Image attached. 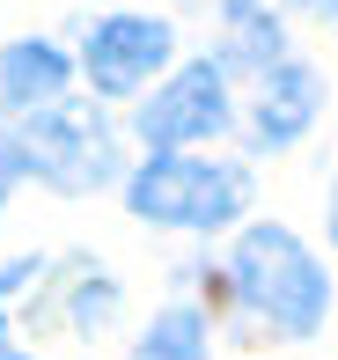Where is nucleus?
I'll return each mask as SVG.
<instances>
[{"mask_svg": "<svg viewBox=\"0 0 338 360\" xmlns=\"http://www.w3.org/2000/svg\"><path fill=\"white\" fill-rule=\"evenodd\" d=\"M228 287H235L243 309H257V316H265L272 331H287V338L324 331V309H331L324 265H316L280 221L243 228V243H235V257H228Z\"/></svg>", "mask_w": 338, "mask_h": 360, "instance_id": "nucleus-1", "label": "nucleus"}, {"mask_svg": "<svg viewBox=\"0 0 338 360\" xmlns=\"http://www.w3.org/2000/svg\"><path fill=\"white\" fill-rule=\"evenodd\" d=\"M0 169L8 176H37V184H52V191H96L110 176V133L96 125L89 103H59V110H44L22 133L0 140Z\"/></svg>", "mask_w": 338, "mask_h": 360, "instance_id": "nucleus-2", "label": "nucleus"}, {"mask_svg": "<svg viewBox=\"0 0 338 360\" xmlns=\"http://www.w3.org/2000/svg\"><path fill=\"white\" fill-rule=\"evenodd\" d=\"M125 199H133V214L155 221V228H228L235 214H243V199H250V176L162 147V155L133 176Z\"/></svg>", "mask_w": 338, "mask_h": 360, "instance_id": "nucleus-3", "label": "nucleus"}, {"mask_svg": "<svg viewBox=\"0 0 338 360\" xmlns=\"http://www.w3.org/2000/svg\"><path fill=\"white\" fill-rule=\"evenodd\" d=\"M221 125H228V81H221L214 59L176 67V81H162V96L140 103V140L148 147H191Z\"/></svg>", "mask_w": 338, "mask_h": 360, "instance_id": "nucleus-4", "label": "nucleus"}, {"mask_svg": "<svg viewBox=\"0 0 338 360\" xmlns=\"http://www.w3.org/2000/svg\"><path fill=\"white\" fill-rule=\"evenodd\" d=\"M89 81L103 96H133L148 74H162L169 59V22H155V15H103V22L89 30Z\"/></svg>", "mask_w": 338, "mask_h": 360, "instance_id": "nucleus-5", "label": "nucleus"}, {"mask_svg": "<svg viewBox=\"0 0 338 360\" xmlns=\"http://www.w3.org/2000/svg\"><path fill=\"white\" fill-rule=\"evenodd\" d=\"M316 110H324V81L309 67H294V59H280V67H265V96H257L250 140L257 147H287V140H301L316 125Z\"/></svg>", "mask_w": 338, "mask_h": 360, "instance_id": "nucleus-6", "label": "nucleus"}, {"mask_svg": "<svg viewBox=\"0 0 338 360\" xmlns=\"http://www.w3.org/2000/svg\"><path fill=\"white\" fill-rule=\"evenodd\" d=\"M67 52L59 44H44V37H15V44H0V103H15V110H44V103H59L67 96Z\"/></svg>", "mask_w": 338, "mask_h": 360, "instance_id": "nucleus-7", "label": "nucleus"}, {"mask_svg": "<svg viewBox=\"0 0 338 360\" xmlns=\"http://www.w3.org/2000/svg\"><path fill=\"white\" fill-rule=\"evenodd\" d=\"M221 15H228V52L235 67H280V22H272L265 0H221Z\"/></svg>", "mask_w": 338, "mask_h": 360, "instance_id": "nucleus-8", "label": "nucleus"}, {"mask_svg": "<svg viewBox=\"0 0 338 360\" xmlns=\"http://www.w3.org/2000/svg\"><path fill=\"white\" fill-rule=\"evenodd\" d=\"M133 360H206V323H199V309H162V316L148 323V338H140Z\"/></svg>", "mask_w": 338, "mask_h": 360, "instance_id": "nucleus-9", "label": "nucleus"}, {"mask_svg": "<svg viewBox=\"0 0 338 360\" xmlns=\"http://www.w3.org/2000/svg\"><path fill=\"white\" fill-rule=\"evenodd\" d=\"M37 272H44V265H37V257H15V265H8V272H0V360H30V353H22V346H15V338H8V294H22L30 280H37Z\"/></svg>", "mask_w": 338, "mask_h": 360, "instance_id": "nucleus-10", "label": "nucleus"}, {"mask_svg": "<svg viewBox=\"0 0 338 360\" xmlns=\"http://www.w3.org/2000/svg\"><path fill=\"white\" fill-rule=\"evenodd\" d=\"M301 15H316V22H338V0H294Z\"/></svg>", "mask_w": 338, "mask_h": 360, "instance_id": "nucleus-11", "label": "nucleus"}, {"mask_svg": "<svg viewBox=\"0 0 338 360\" xmlns=\"http://www.w3.org/2000/svg\"><path fill=\"white\" fill-rule=\"evenodd\" d=\"M331 243H338V191H331Z\"/></svg>", "mask_w": 338, "mask_h": 360, "instance_id": "nucleus-12", "label": "nucleus"}, {"mask_svg": "<svg viewBox=\"0 0 338 360\" xmlns=\"http://www.w3.org/2000/svg\"><path fill=\"white\" fill-rule=\"evenodd\" d=\"M0 199H8V169H0Z\"/></svg>", "mask_w": 338, "mask_h": 360, "instance_id": "nucleus-13", "label": "nucleus"}]
</instances>
